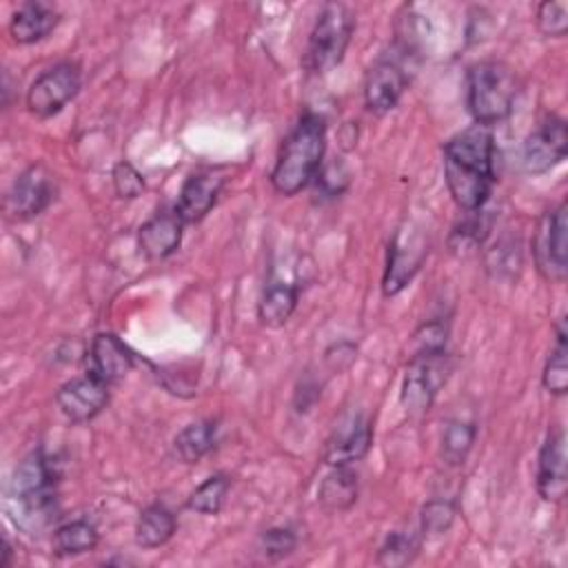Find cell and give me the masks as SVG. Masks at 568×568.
<instances>
[{"mask_svg": "<svg viewBox=\"0 0 568 568\" xmlns=\"http://www.w3.org/2000/svg\"><path fill=\"white\" fill-rule=\"evenodd\" d=\"M222 189H224V175H220L213 169L189 175L180 191L175 213L184 224H195L204 220L209 211L215 206Z\"/></svg>", "mask_w": 568, "mask_h": 568, "instance_id": "obj_17", "label": "cell"}, {"mask_svg": "<svg viewBox=\"0 0 568 568\" xmlns=\"http://www.w3.org/2000/svg\"><path fill=\"white\" fill-rule=\"evenodd\" d=\"M537 493L544 501H561L568 493L566 435L561 426L548 430L537 459Z\"/></svg>", "mask_w": 568, "mask_h": 568, "instance_id": "obj_15", "label": "cell"}, {"mask_svg": "<svg viewBox=\"0 0 568 568\" xmlns=\"http://www.w3.org/2000/svg\"><path fill=\"white\" fill-rule=\"evenodd\" d=\"M428 246L422 235V231L413 226H402L395 231L390 244H388V257H386V271L382 280L384 295H397L408 286V282L415 277V273L422 268V262L426 260Z\"/></svg>", "mask_w": 568, "mask_h": 568, "instance_id": "obj_9", "label": "cell"}, {"mask_svg": "<svg viewBox=\"0 0 568 568\" xmlns=\"http://www.w3.org/2000/svg\"><path fill=\"white\" fill-rule=\"evenodd\" d=\"M317 184L326 195H339L348 184V171L342 162H333L328 166H322L317 173Z\"/></svg>", "mask_w": 568, "mask_h": 568, "instance_id": "obj_34", "label": "cell"}, {"mask_svg": "<svg viewBox=\"0 0 568 568\" xmlns=\"http://www.w3.org/2000/svg\"><path fill=\"white\" fill-rule=\"evenodd\" d=\"M111 180H113V191L120 200H133L138 195H142L144 191V178L142 173L126 160H120L113 171H111Z\"/></svg>", "mask_w": 568, "mask_h": 568, "instance_id": "obj_32", "label": "cell"}, {"mask_svg": "<svg viewBox=\"0 0 568 568\" xmlns=\"http://www.w3.org/2000/svg\"><path fill=\"white\" fill-rule=\"evenodd\" d=\"M215 433L217 426L211 419H200L193 422L189 426H184L173 442V448L178 453V457L184 464H197L204 455H209L215 446Z\"/></svg>", "mask_w": 568, "mask_h": 568, "instance_id": "obj_24", "label": "cell"}, {"mask_svg": "<svg viewBox=\"0 0 568 568\" xmlns=\"http://www.w3.org/2000/svg\"><path fill=\"white\" fill-rule=\"evenodd\" d=\"M419 552V537L406 530L390 532L377 550V564L388 568H399L410 564Z\"/></svg>", "mask_w": 568, "mask_h": 568, "instance_id": "obj_28", "label": "cell"}, {"mask_svg": "<svg viewBox=\"0 0 568 568\" xmlns=\"http://www.w3.org/2000/svg\"><path fill=\"white\" fill-rule=\"evenodd\" d=\"M541 384L552 395H566L568 390V335L564 317L557 324V342L546 359Z\"/></svg>", "mask_w": 568, "mask_h": 568, "instance_id": "obj_25", "label": "cell"}, {"mask_svg": "<svg viewBox=\"0 0 568 568\" xmlns=\"http://www.w3.org/2000/svg\"><path fill=\"white\" fill-rule=\"evenodd\" d=\"M82 75L78 64L60 62L42 71L27 91V109L36 118H51L60 113L80 91Z\"/></svg>", "mask_w": 568, "mask_h": 568, "instance_id": "obj_8", "label": "cell"}, {"mask_svg": "<svg viewBox=\"0 0 568 568\" xmlns=\"http://www.w3.org/2000/svg\"><path fill=\"white\" fill-rule=\"evenodd\" d=\"M60 22V13L47 2H24L20 4L9 22L11 38L18 44H33L44 40Z\"/></svg>", "mask_w": 568, "mask_h": 568, "instance_id": "obj_19", "label": "cell"}, {"mask_svg": "<svg viewBox=\"0 0 568 568\" xmlns=\"http://www.w3.org/2000/svg\"><path fill=\"white\" fill-rule=\"evenodd\" d=\"M357 495H359L357 473H353L348 466H335L317 488V501L328 513L348 510L357 501Z\"/></svg>", "mask_w": 568, "mask_h": 568, "instance_id": "obj_20", "label": "cell"}, {"mask_svg": "<svg viewBox=\"0 0 568 568\" xmlns=\"http://www.w3.org/2000/svg\"><path fill=\"white\" fill-rule=\"evenodd\" d=\"M373 442V426L368 417L362 413L346 415L331 433L326 448H324V462L328 466H351L353 462H359Z\"/></svg>", "mask_w": 568, "mask_h": 568, "instance_id": "obj_14", "label": "cell"}, {"mask_svg": "<svg viewBox=\"0 0 568 568\" xmlns=\"http://www.w3.org/2000/svg\"><path fill=\"white\" fill-rule=\"evenodd\" d=\"M297 295H300L297 286L282 284V282L271 284L257 304L260 322L268 328L284 326L297 306Z\"/></svg>", "mask_w": 568, "mask_h": 568, "instance_id": "obj_23", "label": "cell"}, {"mask_svg": "<svg viewBox=\"0 0 568 568\" xmlns=\"http://www.w3.org/2000/svg\"><path fill=\"white\" fill-rule=\"evenodd\" d=\"M519 93L515 71L499 60H481L468 69L466 102L475 124L493 126L510 115Z\"/></svg>", "mask_w": 568, "mask_h": 568, "instance_id": "obj_4", "label": "cell"}, {"mask_svg": "<svg viewBox=\"0 0 568 568\" xmlns=\"http://www.w3.org/2000/svg\"><path fill=\"white\" fill-rule=\"evenodd\" d=\"M477 426L473 422L453 419L442 435V457L448 466H462L475 444Z\"/></svg>", "mask_w": 568, "mask_h": 568, "instance_id": "obj_26", "label": "cell"}, {"mask_svg": "<svg viewBox=\"0 0 568 568\" xmlns=\"http://www.w3.org/2000/svg\"><path fill=\"white\" fill-rule=\"evenodd\" d=\"M444 180L459 209L479 211L495 184V138L490 126L473 124L444 144Z\"/></svg>", "mask_w": 568, "mask_h": 568, "instance_id": "obj_1", "label": "cell"}, {"mask_svg": "<svg viewBox=\"0 0 568 568\" xmlns=\"http://www.w3.org/2000/svg\"><path fill=\"white\" fill-rule=\"evenodd\" d=\"M455 504L448 499H430L422 508V535L424 537H439L448 532L455 521Z\"/></svg>", "mask_w": 568, "mask_h": 568, "instance_id": "obj_30", "label": "cell"}, {"mask_svg": "<svg viewBox=\"0 0 568 568\" xmlns=\"http://www.w3.org/2000/svg\"><path fill=\"white\" fill-rule=\"evenodd\" d=\"M326 151V122L317 113H304L280 146L271 184L280 195H295L320 173Z\"/></svg>", "mask_w": 568, "mask_h": 568, "instance_id": "obj_2", "label": "cell"}, {"mask_svg": "<svg viewBox=\"0 0 568 568\" xmlns=\"http://www.w3.org/2000/svg\"><path fill=\"white\" fill-rule=\"evenodd\" d=\"M231 481L226 475L217 473L204 479L186 499V506L200 515H217L226 501Z\"/></svg>", "mask_w": 568, "mask_h": 568, "instance_id": "obj_27", "label": "cell"}, {"mask_svg": "<svg viewBox=\"0 0 568 568\" xmlns=\"http://www.w3.org/2000/svg\"><path fill=\"white\" fill-rule=\"evenodd\" d=\"M568 153V129L557 115H548L539 126L526 138L521 149L524 171L530 175L546 173L561 164Z\"/></svg>", "mask_w": 568, "mask_h": 568, "instance_id": "obj_11", "label": "cell"}, {"mask_svg": "<svg viewBox=\"0 0 568 568\" xmlns=\"http://www.w3.org/2000/svg\"><path fill=\"white\" fill-rule=\"evenodd\" d=\"M408 87L406 69L390 58L377 60L364 80V104L371 113L384 115L397 106Z\"/></svg>", "mask_w": 568, "mask_h": 568, "instance_id": "obj_13", "label": "cell"}, {"mask_svg": "<svg viewBox=\"0 0 568 568\" xmlns=\"http://www.w3.org/2000/svg\"><path fill=\"white\" fill-rule=\"evenodd\" d=\"M537 27L548 38H564L568 31V4L546 0L537 7Z\"/></svg>", "mask_w": 568, "mask_h": 568, "instance_id": "obj_31", "label": "cell"}, {"mask_svg": "<svg viewBox=\"0 0 568 568\" xmlns=\"http://www.w3.org/2000/svg\"><path fill=\"white\" fill-rule=\"evenodd\" d=\"M297 546V535L291 528H268L260 537V550L268 559H284Z\"/></svg>", "mask_w": 568, "mask_h": 568, "instance_id": "obj_33", "label": "cell"}, {"mask_svg": "<svg viewBox=\"0 0 568 568\" xmlns=\"http://www.w3.org/2000/svg\"><path fill=\"white\" fill-rule=\"evenodd\" d=\"M446 353L428 355V357H413L404 382L399 402L408 415H424L428 413L439 386L446 382Z\"/></svg>", "mask_w": 568, "mask_h": 568, "instance_id": "obj_10", "label": "cell"}, {"mask_svg": "<svg viewBox=\"0 0 568 568\" xmlns=\"http://www.w3.org/2000/svg\"><path fill=\"white\" fill-rule=\"evenodd\" d=\"M353 31H355V16L346 4L342 2L324 4L308 36V47L304 55L306 71L315 75H324L333 71L344 60Z\"/></svg>", "mask_w": 568, "mask_h": 568, "instance_id": "obj_5", "label": "cell"}, {"mask_svg": "<svg viewBox=\"0 0 568 568\" xmlns=\"http://www.w3.org/2000/svg\"><path fill=\"white\" fill-rule=\"evenodd\" d=\"M58 468L42 450L27 455L13 470L9 497L16 504V524L29 532H40L58 517L55 506Z\"/></svg>", "mask_w": 568, "mask_h": 568, "instance_id": "obj_3", "label": "cell"}, {"mask_svg": "<svg viewBox=\"0 0 568 568\" xmlns=\"http://www.w3.org/2000/svg\"><path fill=\"white\" fill-rule=\"evenodd\" d=\"M55 195V175L42 162H36L16 175L4 195V211L11 220H31L47 211Z\"/></svg>", "mask_w": 568, "mask_h": 568, "instance_id": "obj_7", "label": "cell"}, {"mask_svg": "<svg viewBox=\"0 0 568 568\" xmlns=\"http://www.w3.org/2000/svg\"><path fill=\"white\" fill-rule=\"evenodd\" d=\"M100 541L98 528L89 519H73L53 530L51 546L58 557H75L93 550Z\"/></svg>", "mask_w": 568, "mask_h": 568, "instance_id": "obj_22", "label": "cell"}, {"mask_svg": "<svg viewBox=\"0 0 568 568\" xmlns=\"http://www.w3.org/2000/svg\"><path fill=\"white\" fill-rule=\"evenodd\" d=\"M532 255L539 273L550 282H564L568 271V204L548 211L535 231Z\"/></svg>", "mask_w": 568, "mask_h": 568, "instance_id": "obj_6", "label": "cell"}, {"mask_svg": "<svg viewBox=\"0 0 568 568\" xmlns=\"http://www.w3.org/2000/svg\"><path fill=\"white\" fill-rule=\"evenodd\" d=\"M55 402L60 413L75 424H84L91 422L93 417H98L106 404H109V384L93 377L91 373L82 375V377H73L69 382H64L58 393H55Z\"/></svg>", "mask_w": 568, "mask_h": 568, "instance_id": "obj_12", "label": "cell"}, {"mask_svg": "<svg viewBox=\"0 0 568 568\" xmlns=\"http://www.w3.org/2000/svg\"><path fill=\"white\" fill-rule=\"evenodd\" d=\"M135 366L133 351L113 333H98L87 351V373L113 384L131 373Z\"/></svg>", "mask_w": 568, "mask_h": 568, "instance_id": "obj_16", "label": "cell"}, {"mask_svg": "<svg viewBox=\"0 0 568 568\" xmlns=\"http://www.w3.org/2000/svg\"><path fill=\"white\" fill-rule=\"evenodd\" d=\"M184 222L173 211L155 213L138 231V246L146 260H164L173 255L182 242Z\"/></svg>", "mask_w": 568, "mask_h": 568, "instance_id": "obj_18", "label": "cell"}, {"mask_svg": "<svg viewBox=\"0 0 568 568\" xmlns=\"http://www.w3.org/2000/svg\"><path fill=\"white\" fill-rule=\"evenodd\" d=\"M178 528L175 515L164 504L146 506L135 521V544L142 548L164 546Z\"/></svg>", "mask_w": 568, "mask_h": 568, "instance_id": "obj_21", "label": "cell"}, {"mask_svg": "<svg viewBox=\"0 0 568 568\" xmlns=\"http://www.w3.org/2000/svg\"><path fill=\"white\" fill-rule=\"evenodd\" d=\"M446 339H448V326L442 320H430L422 324L413 335V357H428L446 353Z\"/></svg>", "mask_w": 568, "mask_h": 568, "instance_id": "obj_29", "label": "cell"}]
</instances>
